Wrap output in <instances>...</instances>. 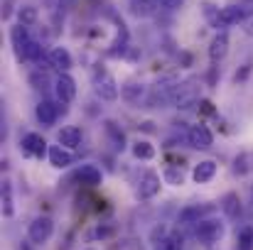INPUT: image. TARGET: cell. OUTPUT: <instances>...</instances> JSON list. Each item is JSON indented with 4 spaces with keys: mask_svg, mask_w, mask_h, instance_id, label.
<instances>
[{
    "mask_svg": "<svg viewBox=\"0 0 253 250\" xmlns=\"http://www.w3.org/2000/svg\"><path fill=\"white\" fill-rule=\"evenodd\" d=\"M77 179H79L84 186H96V184H101L103 174H101V169L96 165H82L77 169Z\"/></svg>",
    "mask_w": 253,
    "mask_h": 250,
    "instance_id": "cell-20",
    "label": "cell"
},
{
    "mask_svg": "<svg viewBox=\"0 0 253 250\" xmlns=\"http://www.w3.org/2000/svg\"><path fill=\"white\" fill-rule=\"evenodd\" d=\"M160 174L158 172H153V169H145L143 174H140V179H138V186H135V196L140 199V201H148V199H153V196H158L160 194Z\"/></svg>",
    "mask_w": 253,
    "mask_h": 250,
    "instance_id": "cell-4",
    "label": "cell"
},
{
    "mask_svg": "<svg viewBox=\"0 0 253 250\" xmlns=\"http://www.w3.org/2000/svg\"><path fill=\"white\" fill-rule=\"evenodd\" d=\"M30 32H27V27L25 25H12L10 27V42H12V49H15V57L22 62V54H25V49H27V44H30Z\"/></svg>",
    "mask_w": 253,
    "mask_h": 250,
    "instance_id": "cell-11",
    "label": "cell"
},
{
    "mask_svg": "<svg viewBox=\"0 0 253 250\" xmlns=\"http://www.w3.org/2000/svg\"><path fill=\"white\" fill-rule=\"evenodd\" d=\"M214 174H216V162H214V160H204V162L194 165V169H192V179H194L197 184H207V181H211Z\"/></svg>",
    "mask_w": 253,
    "mask_h": 250,
    "instance_id": "cell-19",
    "label": "cell"
},
{
    "mask_svg": "<svg viewBox=\"0 0 253 250\" xmlns=\"http://www.w3.org/2000/svg\"><path fill=\"white\" fill-rule=\"evenodd\" d=\"M199 101V91H197V86L194 81H184L177 86V93H174V98H172V103L177 106V108H189V106H194Z\"/></svg>",
    "mask_w": 253,
    "mask_h": 250,
    "instance_id": "cell-9",
    "label": "cell"
},
{
    "mask_svg": "<svg viewBox=\"0 0 253 250\" xmlns=\"http://www.w3.org/2000/svg\"><path fill=\"white\" fill-rule=\"evenodd\" d=\"M219 10H221V7L211 5L209 0H204V2H202V12H204V17H207V22H209L211 27H216V20H219Z\"/></svg>",
    "mask_w": 253,
    "mask_h": 250,
    "instance_id": "cell-30",
    "label": "cell"
},
{
    "mask_svg": "<svg viewBox=\"0 0 253 250\" xmlns=\"http://www.w3.org/2000/svg\"><path fill=\"white\" fill-rule=\"evenodd\" d=\"M194 236H197L199 243H204V246H214V243H219L221 236H224V223H221L219 218H204V221L197 223Z\"/></svg>",
    "mask_w": 253,
    "mask_h": 250,
    "instance_id": "cell-1",
    "label": "cell"
},
{
    "mask_svg": "<svg viewBox=\"0 0 253 250\" xmlns=\"http://www.w3.org/2000/svg\"><path fill=\"white\" fill-rule=\"evenodd\" d=\"M54 93H57V101L59 103H72L74 98H77V81L67 74V71H62L59 76H57V81H54Z\"/></svg>",
    "mask_w": 253,
    "mask_h": 250,
    "instance_id": "cell-7",
    "label": "cell"
},
{
    "mask_svg": "<svg viewBox=\"0 0 253 250\" xmlns=\"http://www.w3.org/2000/svg\"><path fill=\"white\" fill-rule=\"evenodd\" d=\"M249 15H246V7L244 5H226V7H221L219 10V20H216V30L221 27V30H226V27H234V25H244V20H246Z\"/></svg>",
    "mask_w": 253,
    "mask_h": 250,
    "instance_id": "cell-6",
    "label": "cell"
},
{
    "mask_svg": "<svg viewBox=\"0 0 253 250\" xmlns=\"http://www.w3.org/2000/svg\"><path fill=\"white\" fill-rule=\"evenodd\" d=\"M49 67L59 69V74H62V71H69V69L74 67L72 52H69L67 47H54V49L49 52Z\"/></svg>",
    "mask_w": 253,
    "mask_h": 250,
    "instance_id": "cell-14",
    "label": "cell"
},
{
    "mask_svg": "<svg viewBox=\"0 0 253 250\" xmlns=\"http://www.w3.org/2000/svg\"><path fill=\"white\" fill-rule=\"evenodd\" d=\"M47 157H49V165L57 167V169H67V167L74 165V155H72V150L64 147V145H52Z\"/></svg>",
    "mask_w": 253,
    "mask_h": 250,
    "instance_id": "cell-13",
    "label": "cell"
},
{
    "mask_svg": "<svg viewBox=\"0 0 253 250\" xmlns=\"http://www.w3.org/2000/svg\"><path fill=\"white\" fill-rule=\"evenodd\" d=\"M187 143L194 147V150H209L214 145V135L207 125H192L189 133H187Z\"/></svg>",
    "mask_w": 253,
    "mask_h": 250,
    "instance_id": "cell-8",
    "label": "cell"
},
{
    "mask_svg": "<svg viewBox=\"0 0 253 250\" xmlns=\"http://www.w3.org/2000/svg\"><path fill=\"white\" fill-rule=\"evenodd\" d=\"M103 130H106V138H108V143L118 150V152H123L126 147H128V143H126V133L121 130V125L118 123H113V120H106L103 123Z\"/></svg>",
    "mask_w": 253,
    "mask_h": 250,
    "instance_id": "cell-18",
    "label": "cell"
},
{
    "mask_svg": "<svg viewBox=\"0 0 253 250\" xmlns=\"http://www.w3.org/2000/svg\"><path fill=\"white\" fill-rule=\"evenodd\" d=\"M0 194H2V216L10 218V216L15 214V204H12V184H10L7 179H2Z\"/></svg>",
    "mask_w": 253,
    "mask_h": 250,
    "instance_id": "cell-25",
    "label": "cell"
},
{
    "mask_svg": "<svg viewBox=\"0 0 253 250\" xmlns=\"http://www.w3.org/2000/svg\"><path fill=\"white\" fill-rule=\"evenodd\" d=\"M158 5H160V0H130L128 10H130L133 17L145 20V17H153L158 12Z\"/></svg>",
    "mask_w": 253,
    "mask_h": 250,
    "instance_id": "cell-16",
    "label": "cell"
},
{
    "mask_svg": "<svg viewBox=\"0 0 253 250\" xmlns=\"http://www.w3.org/2000/svg\"><path fill=\"white\" fill-rule=\"evenodd\" d=\"M163 181H165V184H172V186H182V184H184V172H182V167H168V169L163 172Z\"/></svg>",
    "mask_w": 253,
    "mask_h": 250,
    "instance_id": "cell-26",
    "label": "cell"
},
{
    "mask_svg": "<svg viewBox=\"0 0 253 250\" xmlns=\"http://www.w3.org/2000/svg\"><path fill=\"white\" fill-rule=\"evenodd\" d=\"M59 113H62V108H59V103H54V101H40L37 108H35V115H37V120H40L44 128L54 125L57 118H59Z\"/></svg>",
    "mask_w": 253,
    "mask_h": 250,
    "instance_id": "cell-10",
    "label": "cell"
},
{
    "mask_svg": "<svg viewBox=\"0 0 253 250\" xmlns=\"http://www.w3.org/2000/svg\"><path fill=\"white\" fill-rule=\"evenodd\" d=\"M249 71H251V67H244V71H241V74H236V81L246 79V76H249Z\"/></svg>",
    "mask_w": 253,
    "mask_h": 250,
    "instance_id": "cell-34",
    "label": "cell"
},
{
    "mask_svg": "<svg viewBox=\"0 0 253 250\" xmlns=\"http://www.w3.org/2000/svg\"><path fill=\"white\" fill-rule=\"evenodd\" d=\"M221 209H224V214L229 218H239V214H241V199H239V194L236 191H229L221 199Z\"/></svg>",
    "mask_w": 253,
    "mask_h": 250,
    "instance_id": "cell-21",
    "label": "cell"
},
{
    "mask_svg": "<svg viewBox=\"0 0 253 250\" xmlns=\"http://www.w3.org/2000/svg\"><path fill=\"white\" fill-rule=\"evenodd\" d=\"M57 140H59V145H64V147L74 150V147H79V145H82L84 133H82V128H79V125H67V128H62V130L57 133Z\"/></svg>",
    "mask_w": 253,
    "mask_h": 250,
    "instance_id": "cell-15",
    "label": "cell"
},
{
    "mask_svg": "<svg viewBox=\"0 0 253 250\" xmlns=\"http://www.w3.org/2000/svg\"><path fill=\"white\" fill-rule=\"evenodd\" d=\"M226 54H229V35L221 30L209 42V59H211V64H219Z\"/></svg>",
    "mask_w": 253,
    "mask_h": 250,
    "instance_id": "cell-12",
    "label": "cell"
},
{
    "mask_svg": "<svg viewBox=\"0 0 253 250\" xmlns=\"http://www.w3.org/2000/svg\"><path fill=\"white\" fill-rule=\"evenodd\" d=\"M143 96H145V88H143L140 83H126V86L121 88V98H123L126 103H140Z\"/></svg>",
    "mask_w": 253,
    "mask_h": 250,
    "instance_id": "cell-23",
    "label": "cell"
},
{
    "mask_svg": "<svg viewBox=\"0 0 253 250\" xmlns=\"http://www.w3.org/2000/svg\"><path fill=\"white\" fill-rule=\"evenodd\" d=\"M113 233H116V226H113V223H103V226L98 223V226L88 233V241H106V238H111Z\"/></svg>",
    "mask_w": 253,
    "mask_h": 250,
    "instance_id": "cell-28",
    "label": "cell"
},
{
    "mask_svg": "<svg viewBox=\"0 0 253 250\" xmlns=\"http://www.w3.org/2000/svg\"><path fill=\"white\" fill-rule=\"evenodd\" d=\"M30 83H32L35 88H44V86H47V76H44V74H32V76H30Z\"/></svg>",
    "mask_w": 253,
    "mask_h": 250,
    "instance_id": "cell-31",
    "label": "cell"
},
{
    "mask_svg": "<svg viewBox=\"0 0 253 250\" xmlns=\"http://www.w3.org/2000/svg\"><path fill=\"white\" fill-rule=\"evenodd\" d=\"M236 250H253V226H246L236 236Z\"/></svg>",
    "mask_w": 253,
    "mask_h": 250,
    "instance_id": "cell-27",
    "label": "cell"
},
{
    "mask_svg": "<svg viewBox=\"0 0 253 250\" xmlns=\"http://www.w3.org/2000/svg\"><path fill=\"white\" fill-rule=\"evenodd\" d=\"M130 152H133L135 160H153V157H155V147H153L148 140H135V143L130 145Z\"/></svg>",
    "mask_w": 253,
    "mask_h": 250,
    "instance_id": "cell-24",
    "label": "cell"
},
{
    "mask_svg": "<svg viewBox=\"0 0 253 250\" xmlns=\"http://www.w3.org/2000/svg\"><path fill=\"white\" fill-rule=\"evenodd\" d=\"M211 211H214L211 204H204V206H199V204L187 206V209L179 214V223H199V221H204V216H209Z\"/></svg>",
    "mask_w": 253,
    "mask_h": 250,
    "instance_id": "cell-17",
    "label": "cell"
},
{
    "mask_svg": "<svg viewBox=\"0 0 253 250\" xmlns=\"http://www.w3.org/2000/svg\"><path fill=\"white\" fill-rule=\"evenodd\" d=\"M20 150H22V155H27V157H37V160H42L44 155H49L47 140H44L40 133H27V135L20 140Z\"/></svg>",
    "mask_w": 253,
    "mask_h": 250,
    "instance_id": "cell-5",
    "label": "cell"
},
{
    "mask_svg": "<svg viewBox=\"0 0 253 250\" xmlns=\"http://www.w3.org/2000/svg\"><path fill=\"white\" fill-rule=\"evenodd\" d=\"M52 233H54V221L49 216H37L27 228V238L32 246H44L52 238Z\"/></svg>",
    "mask_w": 253,
    "mask_h": 250,
    "instance_id": "cell-2",
    "label": "cell"
},
{
    "mask_svg": "<svg viewBox=\"0 0 253 250\" xmlns=\"http://www.w3.org/2000/svg\"><path fill=\"white\" fill-rule=\"evenodd\" d=\"M37 20H40V10H37L35 5H22V7L17 10V22H20V25L32 27V25H37Z\"/></svg>",
    "mask_w": 253,
    "mask_h": 250,
    "instance_id": "cell-22",
    "label": "cell"
},
{
    "mask_svg": "<svg viewBox=\"0 0 253 250\" xmlns=\"http://www.w3.org/2000/svg\"><path fill=\"white\" fill-rule=\"evenodd\" d=\"M93 91H96V96L101 101H116L121 96V88H118L116 79L108 71H103V69L93 74Z\"/></svg>",
    "mask_w": 253,
    "mask_h": 250,
    "instance_id": "cell-3",
    "label": "cell"
},
{
    "mask_svg": "<svg viewBox=\"0 0 253 250\" xmlns=\"http://www.w3.org/2000/svg\"><path fill=\"white\" fill-rule=\"evenodd\" d=\"M244 32H246V37H253V12L244 20Z\"/></svg>",
    "mask_w": 253,
    "mask_h": 250,
    "instance_id": "cell-33",
    "label": "cell"
},
{
    "mask_svg": "<svg viewBox=\"0 0 253 250\" xmlns=\"http://www.w3.org/2000/svg\"><path fill=\"white\" fill-rule=\"evenodd\" d=\"M160 246H163V250H182L184 248V238H182L177 231H172V233H168V236L160 241Z\"/></svg>",
    "mask_w": 253,
    "mask_h": 250,
    "instance_id": "cell-29",
    "label": "cell"
},
{
    "mask_svg": "<svg viewBox=\"0 0 253 250\" xmlns=\"http://www.w3.org/2000/svg\"><path fill=\"white\" fill-rule=\"evenodd\" d=\"M86 250H93V248H86Z\"/></svg>",
    "mask_w": 253,
    "mask_h": 250,
    "instance_id": "cell-35",
    "label": "cell"
},
{
    "mask_svg": "<svg viewBox=\"0 0 253 250\" xmlns=\"http://www.w3.org/2000/svg\"><path fill=\"white\" fill-rule=\"evenodd\" d=\"M182 2H184V0H160V5H163L165 10H177V7H182Z\"/></svg>",
    "mask_w": 253,
    "mask_h": 250,
    "instance_id": "cell-32",
    "label": "cell"
}]
</instances>
